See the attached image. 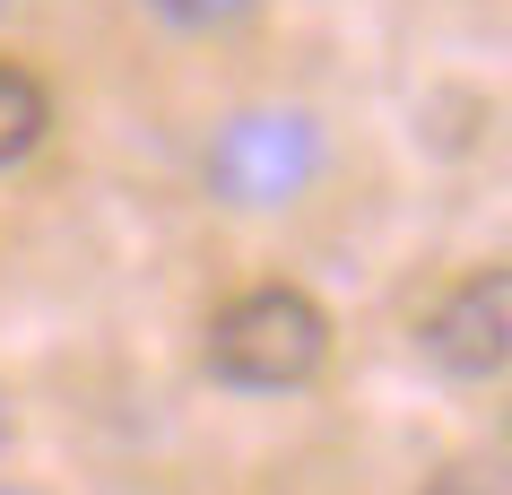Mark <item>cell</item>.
Returning <instances> with one entry per match:
<instances>
[{
	"label": "cell",
	"mask_w": 512,
	"mask_h": 495,
	"mask_svg": "<svg viewBox=\"0 0 512 495\" xmlns=\"http://www.w3.org/2000/svg\"><path fill=\"white\" fill-rule=\"evenodd\" d=\"M322 357H330V313L304 287H287V278L243 287L235 304H217L209 339H200V365L226 391H296L322 374Z\"/></svg>",
	"instance_id": "cell-1"
},
{
	"label": "cell",
	"mask_w": 512,
	"mask_h": 495,
	"mask_svg": "<svg viewBox=\"0 0 512 495\" xmlns=\"http://www.w3.org/2000/svg\"><path fill=\"white\" fill-rule=\"evenodd\" d=\"M44 131H53V96H44V79L18 70V61H0V165L35 157Z\"/></svg>",
	"instance_id": "cell-4"
},
{
	"label": "cell",
	"mask_w": 512,
	"mask_h": 495,
	"mask_svg": "<svg viewBox=\"0 0 512 495\" xmlns=\"http://www.w3.org/2000/svg\"><path fill=\"white\" fill-rule=\"evenodd\" d=\"M322 174V122L296 105H252L209 139V192L226 209H287Z\"/></svg>",
	"instance_id": "cell-2"
},
{
	"label": "cell",
	"mask_w": 512,
	"mask_h": 495,
	"mask_svg": "<svg viewBox=\"0 0 512 495\" xmlns=\"http://www.w3.org/2000/svg\"><path fill=\"white\" fill-rule=\"evenodd\" d=\"M165 27H183V35H217V27H235V18H252L261 0H148Z\"/></svg>",
	"instance_id": "cell-5"
},
{
	"label": "cell",
	"mask_w": 512,
	"mask_h": 495,
	"mask_svg": "<svg viewBox=\"0 0 512 495\" xmlns=\"http://www.w3.org/2000/svg\"><path fill=\"white\" fill-rule=\"evenodd\" d=\"M426 357L434 374H452V383H495L512 357V278L486 261V270H469L460 287H443V304L426 313Z\"/></svg>",
	"instance_id": "cell-3"
},
{
	"label": "cell",
	"mask_w": 512,
	"mask_h": 495,
	"mask_svg": "<svg viewBox=\"0 0 512 495\" xmlns=\"http://www.w3.org/2000/svg\"><path fill=\"white\" fill-rule=\"evenodd\" d=\"M426 495H504V469L495 461H452V469H434Z\"/></svg>",
	"instance_id": "cell-6"
},
{
	"label": "cell",
	"mask_w": 512,
	"mask_h": 495,
	"mask_svg": "<svg viewBox=\"0 0 512 495\" xmlns=\"http://www.w3.org/2000/svg\"><path fill=\"white\" fill-rule=\"evenodd\" d=\"M0 495H27V487H0Z\"/></svg>",
	"instance_id": "cell-7"
}]
</instances>
